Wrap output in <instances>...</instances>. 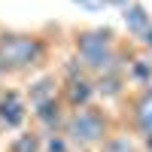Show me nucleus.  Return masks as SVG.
I'll return each mask as SVG.
<instances>
[{
  "label": "nucleus",
  "mask_w": 152,
  "mask_h": 152,
  "mask_svg": "<svg viewBox=\"0 0 152 152\" xmlns=\"http://www.w3.org/2000/svg\"><path fill=\"white\" fill-rule=\"evenodd\" d=\"M0 122L6 125V128H15V125L24 122V107H21V100L18 94H3L0 97Z\"/></svg>",
  "instance_id": "423d86ee"
},
{
  "label": "nucleus",
  "mask_w": 152,
  "mask_h": 152,
  "mask_svg": "<svg viewBox=\"0 0 152 152\" xmlns=\"http://www.w3.org/2000/svg\"><path fill=\"white\" fill-rule=\"evenodd\" d=\"M43 146H40V137L37 134H21V137H15L12 140V152H40Z\"/></svg>",
  "instance_id": "6e6552de"
},
{
  "label": "nucleus",
  "mask_w": 152,
  "mask_h": 152,
  "mask_svg": "<svg viewBox=\"0 0 152 152\" xmlns=\"http://www.w3.org/2000/svg\"><path fill=\"white\" fill-rule=\"evenodd\" d=\"M46 149L49 152H67V140H64V137H55V140L46 143Z\"/></svg>",
  "instance_id": "9d476101"
},
{
  "label": "nucleus",
  "mask_w": 152,
  "mask_h": 152,
  "mask_svg": "<svg viewBox=\"0 0 152 152\" xmlns=\"http://www.w3.org/2000/svg\"><path fill=\"white\" fill-rule=\"evenodd\" d=\"M134 76H140V79H146V76H149V82H152V70L146 67V61H134Z\"/></svg>",
  "instance_id": "1a4fd4ad"
},
{
  "label": "nucleus",
  "mask_w": 152,
  "mask_h": 152,
  "mask_svg": "<svg viewBox=\"0 0 152 152\" xmlns=\"http://www.w3.org/2000/svg\"><path fill=\"white\" fill-rule=\"evenodd\" d=\"M149 91H152V85H149Z\"/></svg>",
  "instance_id": "f8f14e48"
},
{
  "label": "nucleus",
  "mask_w": 152,
  "mask_h": 152,
  "mask_svg": "<svg viewBox=\"0 0 152 152\" xmlns=\"http://www.w3.org/2000/svg\"><path fill=\"white\" fill-rule=\"evenodd\" d=\"M143 43H146V49H149V55H152V31H149V34L143 37Z\"/></svg>",
  "instance_id": "9b49d317"
},
{
  "label": "nucleus",
  "mask_w": 152,
  "mask_h": 152,
  "mask_svg": "<svg viewBox=\"0 0 152 152\" xmlns=\"http://www.w3.org/2000/svg\"><path fill=\"white\" fill-rule=\"evenodd\" d=\"M76 55L79 61L94 70V73H116L122 70L116 64V49H113V34L107 28H94V31H82L76 34Z\"/></svg>",
  "instance_id": "f257e3e1"
},
{
  "label": "nucleus",
  "mask_w": 152,
  "mask_h": 152,
  "mask_svg": "<svg viewBox=\"0 0 152 152\" xmlns=\"http://www.w3.org/2000/svg\"><path fill=\"white\" fill-rule=\"evenodd\" d=\"M125 24H128V28H131V34H137V37H146V34L152 31V21H149L146 9H143L140 3L125 6Z\"/></svg>",
  "instance_id": "0eeeda50"
},
{
  "label": "nucleus",
  "mask_w": 152,
  "mask_h": 152,
  "mask_svg": "<svg viewBox=\"0 0 152 152\" xmlns=\"http://www.w3.org/2000/svg\"><path fill=\"white\" fill-rule=\"evenodd\" d=\"M40 58H43V43L37 37H3V43H0L3 67H28Z\"/></svg>",
  "instance_id": "7ed1b4c3"
},
{
  "label": "nucleus",
  "mask_w": 152,
  "mask_h": 152,
  "mask_svg": "<svg viewBox=\"0 0 152 152\" xmlns=\"http://www.w3.org/2000/svg\"><path fill=\"white\" fill-rule=\"evenodd\" d=\"M94 97V82L91 79H85V76H73L70 85H67V104L73 110H85L88 107V100Z\"/></svg>",
  "instance_id": "20e7f679"
},
{
  "label": "nucleus",
  "mask_w": 152,
  "mask_h": 152,
  "mask_svg": "<svg viewBox=\"0 0 152 152\" xmlns=\"http://www.w3.org/2000/svg\"><path fill=\"white\" fill-rule=\"evenodd\" d=\"M134 125L143 137H152V91H146L134 100Z\"/></svg>",
  "instance_id": "39448f33"
},
{
  "label": "nucleus",
  "mask_w": 152,
  "mask_h": 152,
  "mask_svg": "<svg viewBox=\"0 0 152 152\" xmlns=\"http://www.w3.org/2000/svg\"><path fill=\"white\" fill-rule=\"evenodd\" d=\"M64 137L70 143L79 146H94V143H107V116L91 107L76 110L73 116L64 122Z\"/></svg>",
  "instance_id": "f03ea898"
}]
</instances>
